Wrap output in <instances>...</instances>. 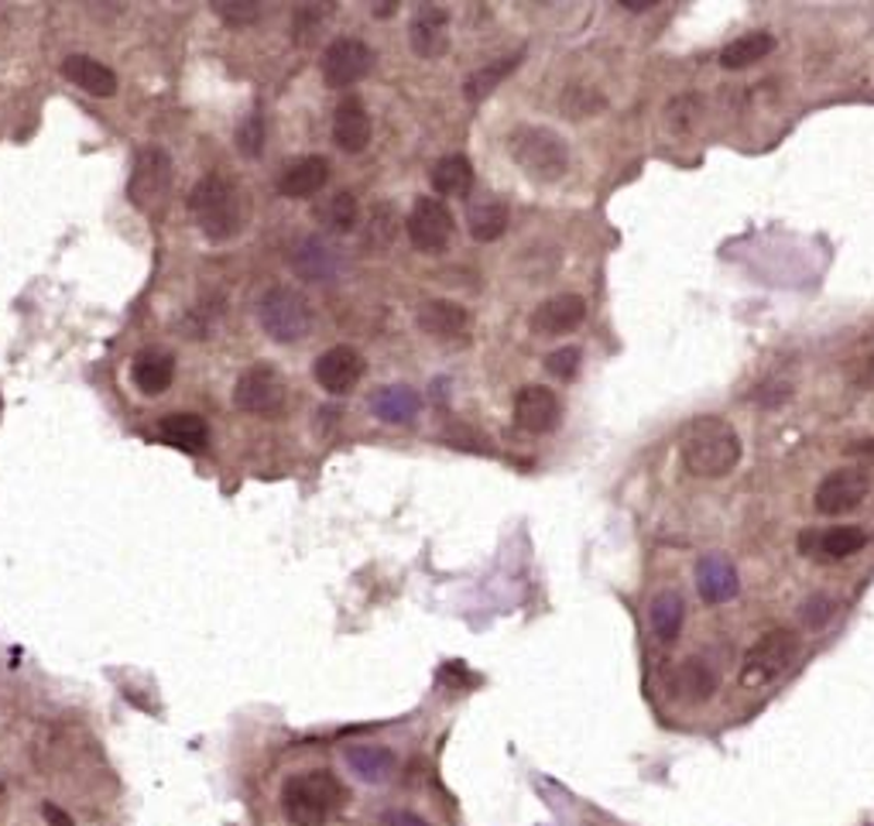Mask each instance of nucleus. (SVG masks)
<instances>
[{
    "mask_svg": "<svg viewBox=\"0 0 874 826\" xmlns=\"http://www.w3.org/2000/svg\"><path fill=\"white\" fill-rule=\"evenodd\" d=\"M796 655H799V634L792 628H772L748 648L744 666H741V682L751 690L768 687L772 679H778L792 666Z\"/></svg>",
    "mask_w": 874,
    "mask_h": 826,
    "instance_id": "obj_7",
    "label": "nucleus"
},
{
    "mask_svg": "<svg viewBox=\"0 0 874 826\" xmlns=\"http://www.w3.org/2000/svg\"><path fill=\"white\" fill-rule=\"evenodd\" d=\"M172 179H175V165L165 148H145L137 155L131 182H128V196L141 209V214L158 217L165 203L172 196Z\"/></svg>",
    "mask_w": 874,
    "mask_h": 826,
    "instance_id": "obj_6",
    "label": "nucleus"
},
{
    "mask_svg": "<svg viewBox=\"0 0 874 826\" xmlns=\"http://www.w3.org/2000/svg\"><path fill=\"white\" fill-rule=\"evenodd\" d=\"M648 621L658 642H666V645L676 642L682 621H687V600H682V594H676V590H663L648 607Z\"/></svg>",
    "mask_w": 874,
    "mask_h": 826,
    "instance_id": "obj_30",
    "label": "nucleus"
},
{
    "mask_svg": "<svg viewBox=\"0 0 874 826\" xmlns=\"http://www.w3.org/2000/svg\"><path fill=\"white\" fill-rule=\"evenodd\" d=\"M775 52V35L772 32H748L738 35L735 41H727L720 49V65L724 69H751L758 65L762 59H768Z\"/></svg>",
    "mask_w": 874,
    "mask_h": 826,
    "instance_id": "obj_29",
    "label": "nucleus"
},
{
    "mask_svg": "<svg viewBox=\"0 0 874 826\" xmlns=\"http://www.w3.org/2000/svg\"><path fill=\"white\" fill-rule=\"evenodd\" d=\"M700 117H703V97H696V93H682V97H676L666 107V124L676 134H690Z\"/></svg>",
    "mask_w": 874,
    "mask_h": 826,
    "instance_id": "obj_35",
    "label": "nucleus"
},
{
    "mask_svg": "<svg viewBox=\"0 0 874 826\" xmlns=\"http://www.w3.org/2000/svg\"><path fill=\"white\" fill-rule=\"evenodd\" d=\"M508 155L535 182H559L570 169V145L553 127L522 124L508 134Z\"/></svg>",
    "mask_w": 874,
    "mask_h": 826,
    "instance_id": "obj_4",
    "label": "nucleus"
},
{
    "mask_svg": "<svg viewBox=\"0 0 874 826\" xmlns=\"http://www.w3.org/2000/svg\"><path fill=\"white\" fill-rule=\"evenodd\" d=\"M433 189L446 199H463L474 189V165H470L463 155H446L436 161L433 169Z\"/></svg>",
    "mask_w": 874,
    "mask_h": 826,
    "instance_id": "obj_31",
    "label": "nucleus"
},
{
    "mask_svg": "<svg viewBox=\"0 0 874 826\" xmlns=\"http://www.w3.org/2000/svg\"><path fill=\"white\" fill-rule=\"evenodd\" d=\"M409 41L418 59H439L450 49V14L439 4H425L415 11L409 25Z\"/></svg>",
    "mask_w": 874,
    "mask_h": 826,
    "instance_id": "obj_16",
    "label": "nucleus"
},
{
    "mask_svg": "<svg viewBox=\"0 0 874 826\" xmlns=\"http://www.w3.org/2000/svg\"><path fill=\"white\" fill-rule=\"evenodd\" d=\"M580 361H583L580 347H559L546 357V371L556 377V381H573V377L580 374Z\"/></svg>",
    "mask_w": 874,
    "mask_h": 826,
    "instance_id": "obj_38",
    "label": "nucleus"
},
{
    "mask_svg": "<svg viewBox=\"0 0 874 826\" xmlns=\"http://www.w3.org/2000/svg\"><path fill=\"white\" fill-rule=\"evenodd\" d=\"M867 490H871V481L861 470H834V474H826L813 494V508L820 514H847L854 511L867 501Z\"/></svg>",
    "mask_w": 874,
    "mask_h": 826,
    "instance_id": "obj_11",
    "label": "nucleus"
},
{
    "mask_svg": "<svg viewBox=\"0 0 874 826\" xmlns=\"http://www.w3.org/2000/svg\"><path fill=\"white\" fill-rule=\"evenodd\" d=\"M562 405L553 388L546 385H525L514 394V426L532 436H546L559 426Z\"/></svg>",
    "mask_w": 874,
    "mask_h": 826,
    "instance_id": "obj_12",
    "label": "nucleus"
},
{
    "mask_svg": "<svg viewBox=\"0 0 874 826\" xmlns=\"http://www.w3.org/2000/svg\"><path fill=\"white\" fill-rule=\"evenodd\" d=\"M238 151L244 158H262L265 155V141H268V131H265V117L262 113H247L244 121L238 124Z\"/></svg>",
    "mask_w": 874,
    "mask_h": 826,
    "instance_id": "obj_36",
    "label": "nucleus"
},
{
    "mask_svg": "<svg viewBox=\"0 0 874 826\" xmlns=\"http://www.w3.org/2000/svg\"><path fill=\"white\" fill-rule=\"evenodd\" d=\"M62 76L73 86H80L83 93H89V97L107 100L117 93V73L93 56H69L62 62Z\"/></svg>",
    "mask_w": 874,
    "mask_h": 826,
    "instance_id": "obj_22",
    "label": "nucleus"
},
{
    "mask_svg": "<svg viewBox=\"0 0 874 826\" xmlns=\"http://www.w3.org/2000/svg\"><path fill=\"white\" fill-rule=\"evenodd\" d=\"M371 131H374V124H371L367 107L357 97L340 100V107L333 113V141H337V148L347 151V155H361L371 145Z\"/></svg>",
    "mask_w": 874,
    "mask_h": 826,
    "instance_id": "obj_20",
    "label": "nucleus"
},
{
    "mask_svg": "<svg viewBox=\"0 0 874 826\" xmlns=\"http://www.w3.org/2000/svg\"><path fill=\"white\" fill-rule=\"evenodd\" d=\"M559 107L570 121H590V117H597L607 107V100L597 86H566Z\"/></svg>",
    "mask_w": 874,
    "mask_h": 826,
    "instance_id": "obj_34",
    "label": "nucleus"
},
{
    "mask_svg": "<svg viewBox=\"0 0 874 826\" xmlns=\"http://www.w3.org/2000/svg\"><path fill=\"white\" fill-rule=\"evenodd\" d=\"M518 62H522V52H514V56H505V59H494V62L481 65L477 73H470V76H466V83H463V97H466L470 104L487 100L490 93L498 89V86L514 73Z\"/></svg>",
    "mask_w": 874,
    "mask_h": 826,
    "instance_id": "obj_32",
    "label": "nucleus"
},
{
    "mask_svg": "<svg viewBox=\"0 0 874 826\" xmlns=\"http://www.w3.org/2000/svg\"><path fill=\"white\" fill-rule=\"evenodd\" d=\"M508 220H511L508 203L498 196H484L477 203H470V209H466V230L477 244L501 241L505 230H508Z\"/></svg>",
    "mask_w": 874,
    "mask_h": 826,
    "instance_id": "obj_23",
    "label": "nucleus"
},
{
    "mask_svg": "<svg viewBox=\"0 0 874 826\" xmlns=\"http://www.w3.org/2000/svg\"><path fill=\"white\" fill-rule=\"evenodd\" d=\"M257 323L275 343H299L313 333V302L292 286H271L257 299Z\"/></svg>",
    "mask_w": 874,
    "mask_h": 826,
    "instance_id": "obj_5",
    "label": "nucleus"
},
{
    "mask_svg": "<svg viewBox=\"0 0 874 826\" xmlns=\"http://www.w3.org/2000/svg\"><path fill=\"white\" fill-rule=\"evenodd\" d=\"M374 8H377V11H374L377 17H385V14H391V11H394L398 4H374Z\"/></svg>",
    "mask_w": 874,
    "mask_h": 826,
    "instance_id": "obj_43",
    "label": "nucleus"
},
{
    "mask_svg": "<svg viewBox=\"0 0 874 826\" xmlns=\"http://www.w3.org/2000/svg\"><path fill=\"white\" fill-rule=\"evenodd\" d=\"M385 823H388V826H429L422 816H415V813H401V810H398V813H388Z\"/></svg>",
    "mask_w": 874,
    "mask_h": 826,
    "instance_id": "obj_41",
    "label": "nucleus"
},
{
    "mask_svg": "<svg viewBox=\"0 0 874 826\" xmlns=\"http://www.w3.org/2000/svg\"><path fill=\"white\" fill-rule=\"evenodd\" d=\"M316 217L329 230L350 233L361 220V206H357V199H353V193H333L329 199H323V206L316 209Z\"/></svg>",
    "mask_w": 874,
    "mask_h": 826,
    "instance_id": "obj_33",
    "label": "nucleus"
},
{
    "mask_svg": "<svg viewBox=\"0 0 874 826\" xmlns=\"http://www.w3.org/2000/svg\"><path fill=\"white\" fill-rule=\"evenodd\" d=\"M286 394H289V385L275 364H254L238 377V385H233V405L251 415H275L286 405Z\"/></svg>",
    "mask_w": 874,
    "mask_h": 826,
    "instance_id": "obj_8",
    "label": "nucleus"
},
{
    "mask_svg": "<svg viewBox=\"0 0 874 826\" xmlns=\"http://www.w3.org/2000/svg\"><path fill=\"white\" fill-rule=\"evenodd\" d=\"M172 377H175V357L169 350L148 347L131 361V381L141 394H148V398H158V394L169 391Z\"/></svg>",
    "mask_w": 874,
    "mask_h": 826,
    "instance_id": "obj_19",
    "label": "nucleus"
},
{
    "mask_svg": "<svg viewBox=\"0 0 874 826\" xmlns=\"http://www.w3.org/2000/svg\"><path fill=\"white\" fill-rule=\"evenodd\" d=\"M405 230H409V241H412L415 251H422V254H439V251L450 247L457 223H453L450 206H446L442 199L422 196L412 206Z\"/></svg>",
    "mask_w": 874,
    "mask_h": 826,
    "instance_id": "obj_10",
    "label": "nucleus"
},
{
    "mask_svg": "<svg viewBox=\"0 0 874 826\" xmlns=\"http://www.w3.org/2000/svg\"><path fill=\"white\" fill-rule=\"evenodd\" d=\"M586 319V302L583 295H573V292H562V295H553L538 305V309L532 313L529 326H532V333L538 337H566V333H573V329H580Z\"/></svg>",
    "mask_w": 874,
    "mask_h": 826,
    "instance_id": "obj_14",
    "label": "nucleus"
},
{
    "mask_svg": "<svg viewBox=\"0 0 874 826\" xmlns=\"http://www.w3.org/2000/svg\"><path fill=\"white\" fill-rule=\"evenodd\" d=\"M326 182H329V161L323 155H305L278 175V193L286 199H309Z\"/></svg>",
    "mask_w": 874,
    "mask_h": 826,
    "instance_id": "obj_21",
    "label": "nucleus"
},
{
    "mask_svg": "<svg viewBox=\"0 0 874 826\" xmlns=\"http://www.w3.org/2000/svg\"><path fill=\"white\" fill-rule=\"evenodd\" d=\"M323 80L333 89H347L353 83H361L371 69H374V49L364 38H333L326 45V52L319 59Z\"/></svg>",
    "mask_w": 874,
    "mask_h": 826,
    "instance_id": "obj_9",
    "label": "nucleus"
},
{
    "mask_svg": "<svg viewBox=\"0 0 874 826\" xmlns=\"http://www.w3.org/2000/svg\"><path fill=\"white\" fill-rule=\"evenodd\" d=\"M682 466L690 470L693 477L703 481H720L730 470L741 463V436L730 422L717 415H700L693 418L687 433H682Z\"/></svg>",
    "mask_w": 874,
    "mask_h": 826,
    "instance_id": "obj_1",
    "label": "nucleus"
},
{
    "mask_svg": "<svg viewBox=\"0 0 874 826\" xmlns=\"http://www.w3.org/2000/svg\"><path fill=\"white\" fill-rule=\"evenodd\" d=\"M867 546V532L861 525H834L826 532H806L799 538V549L813 559H847Z\"/></svg>",
    "mask_w": 874,
    "mask_h": 826,
    "instance_id": "obj_17",
    "label": "nucleus"
},
{
    "mask_svg": "<svg viewBox=\"0 0 874 826\" xmlns=\"http://www.w3.org/2000/svg\"><path fill=\"white\" fill-rule=\"evenodd\" d=\"M289 265L305 281H333L343 268L340 251L323 238H302L289 251Z\"/></svg>",
    "mask_w": 874,
    "mask_h": 826,
    "instance_id": "obj_15",
    "label": "nucleus"
},
{
    "mask_svg": "<svg viewBox=\"0 0 874 826\" xmlns=\"http://www.w3.org/2000/svg\"><path fill=\"white\" fill-rule=\"evenodd\" d=\"M830 618H834V600L826 594H813V597L802 600V607H799V621L806 624L810 631L826 628V624H830Z\"/></svg>",
    "mask_w": 874,
    "mask_h": 826,
    "instance_id": "obj_39",
    "label": "nucleus"
},
{
    "mask_svg": "<svg viewBox=\"0 0 874 826\" xmlns=\"http://www.w3.org/2000/svg\"><path fill=\"white\" fill-rule=\"evenodd\" d=\"M415 323H418L422 333H429L436 340H450V337H460L463 333L470 316H466L463 305H457L450 299H433V302H425L422 309H418Z\"/></svg>",
    "mask_w": 874,
    "mask_h": 826,
    "instance_id": "obj_24",
    "label": "nucleus"
},
{
    "mask_svg": "<svg viewBox=\"0 0 874 826\" xmlns=\"http://www.w3.org/2000/svg\"><path fill=\"white\" fill-rule=\"evenodd\" d=\"M41 813H45V819H49V826H76V823H73V816H69L65 810H59L56 802H45Z\"/></svg>",
    "mask_w": 874,
    "mask_h": 826,
    "instance_id": "obj_40",
    "label": "nucleus"
},
{
    "mask_svg": "<svg viewBox=\"0 0 874 826\" xmlns=\"http://www.w3.org/2000/svg\"><path fill=\"white\" fill-rule=\"evenodd\" d=\"M717 687H720V676L706 658L693 655V658H687V663H679V669H676V693L679 696L703 703L717 693Z\"/></svg>",
    "mask_w": 874,
    "mask_h": 826,
    "instance_id": "obj_28",
    "label": "nucleus"
},
{
    "mask_svg": "<svg viewBox=\"0 0 874 826\" xmlns=\"http://www.w3.org/2000/svg\"><path fill=\"white\" fill-rule=\"evenodd\" d=\"M343 758L350 765V772L364 778V782H388L394 772V754L381 744H350L343 751Z\"/></svg>",
    "mask_w": 874,
    "mask_h": 826,
    "instance_id": "obj_27",
    "label": "nucleus"
},
{
    "mask_svg": "<svg viewBox=\"0 0 874 826\" xmlns=\"http://www.w3.org/2000/svg\"><path fill=\"white\" fill-rule=\"evenodd\" d=\"M213 11H217L227 25H254L262 17V4L257 0H213Z\"/></svg>",
    "mask_w": 874,
    "mask_h": 826,
    "instance_id": "obj_37",
    "label": "nucleus"
},
{
    "mask_svg": "<svg viewBox=\"0 0 874 826\" xmlns=\"http://www.w3.org/2000/svg\"><path fill=\"white\" fill-rule=\"evenodd\" d=\"M189 214H193L199 233L209 244H227L238 238L244 227L241 189L223 172H209L193 185V193H189Z\"/></svg>",
    "mask_w": 874,
    "mask_h": 826,
    "instance_id": "obj_2",
    "label": "nucleus"
},
{
    "mask_svg": "<svg viewBox=\"0 0 874 826\" xmlns=\"http://www.w3.org/2000/svg\"><path fill=\"white\" fill-rule=\"evenodd\" d=\"M655 4H658V0H621V8L624 11H634V14H642V11H648Z\"/></svg>",
    "mask_w": 874,
    "mask_h": 826,
    "instance_id": "obj_42",
    "label": "nucleus"
},
{
    "mask_svg": "<svg viewBox=\"0 0 874 826\" xmlns=\"http://www.w3.org/2000/svg\"><path fill=\"white\" fill-rule=\"evenodd\" d=\"M4 795H8V786H4V782H0V802H4Z\"/></svg>",
    "mask_w": 874,
    "mask_h": 826,
    "instance_id": "obj_45",
    "label": "nucleus"
},
{
    "mask_svg": "<svg viewBox=\"0 0 874 826\" xmlns=\"http://www.w3.org/2000/svg\"><path fill=\"white\" fill-rule=\"evenodd\" d=\"M350 802V789L329 772L292 775L281 789V810L292 826H323Z\"/></svg>",
    "mask_w": 874,
    "mask_h": 826,
    "instance_id": "obj_3",
    "label": "nucleus"
},
{
    "mask_svg": "<svg viewBox=\"0 0 874 826\" xmlns=\"http://www.w3.org/2000/svg\"><path fill=\"white\" fill-rule=\"evenodd\" d=\"M867 377H874V353L867 357Z\"/></svg>",
    "mask_w": 874,
    "mask_h": 826,
    "instance_id": "obj_44",
    "label": "nucleus"
},
{
    "mask_svg": "<svg viewBox=\"0 0 874 826\" xmlns=\"http://www.w3.org/2000/svg\"><path fill=\"white\" fill-rule=\"evenodd\" d=\"M696 590L706 604H727L738 597L741 590V580H738V570L735 562L720 552H711L696 562Z\"/></svg>",
    "mask_w": 874,
    "mask_h": 826,
    "instance_id": "obj_18",
    "label": "nucleus"
},
{
    "mask_svg": "<svg viewBox=\"0 0 874 826\" xmlns=\"http://www.w3.org/2000/svg\"><path fill=\"white\" fill-rule=\"evenodd\" d=\"M158 436H161V442L175 446V450L199 453V450H206V442H209V426H206L203 415L179 412V415H165L158 422Z\"/></svg>",
    "mask_w": 874,
    "mask_h": 826,
    "instance_id": "obj_25",
    "label": "nucleus"
},
{
    "mask_svg": "<svg viewBox=\"0 0 874 826\" xmlns=\"http://www.w3.org/2000/svg\"><path fill=\"white\" fill-rule=\"evenodd\" d=\"M371 409L381 422H391V426H405L412 422L422 409V398L415 388L409 385H388V388H377L374 398H371Z\"/></svg>",
    "mask_w": 874,
    "mask_h": 826,
    "instance_id": "obj_26",
    "label": "nucleus"
},
{
    "mask_svg": "<svg viewBox=\"0 0 874 826\" xmlns=\"http://www.w3.org/2000/svg\"><path fill=\"white\" fill-rule=\"evenodd\" d=\"M313 374H316V381H319L323 391H329V394H347V391H353V385L361 381L364 357H361V350H353L347 343L329 347L326 353H319Z\"/></svg>",
    "mask_w": 874,
    "mask_h": 826,
    "instance_id": "obj_13",
    "label": "nucleus"
}]
</instances>
